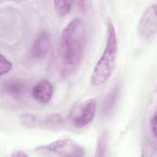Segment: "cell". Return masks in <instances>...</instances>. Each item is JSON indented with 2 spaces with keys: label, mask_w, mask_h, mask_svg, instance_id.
Masks as SVG:
<instances>
[{
  "label": "cell",
  "mask_w": 157,
  "mask_h": 157,
  "mask_svg": "<svg viewBox=\"0 0 157 157\" xmlns=\"http://www.w3.org/2000/svg\"><path fill=\"white\" fill-rule=\"evenodd\" d=\"M85 34L83 21L78 17L72 20L64 28L60 39V50L64 73L72 71L82 59Z\"/></svg>",
  "instance_id": "obj_1"
},
{
  "label": "cell",
  "mask_w": 157,
  "mask_h": 157,
  "mask_svg": "<svg viewBox=\"0 0 157 157\" xmlns=\"http://www.w3.org/2000/svg\"><path fill=\"white\" fill-rule=\"evenodd\" d=\"M117 53V35L113 23H107V35L105 47L99 59L95 65L91 77V83L98 86L106 82L113 71Z\"/></svg>",
  "instance_id": "obj_2"
},
{
  "label": "cell",
  "mask_w": 157,
  "mask_h": 157,
  "mask_svg": "<svg viewBox=\"0 0 157 157\" xmlns=\"http://www.w3.org/2000/svg\"><path fill=\"white\" fill-rule=\"evenodd\" d=\"M36 150L64 157H78L85 155V150L82 147L69 138L58 139L48 144L37 147Z\"/></svg>",
  "instance_id": "obj_3"
},
{
  "label": "cell",
  "mask_w": 157,
  "mask_h": 157,
  "mask_svg": "<svg viewBox=\"0 0 157 157\" xmlns=\"http://www.w3.org/2000/svg\"><path fill=\"white\" fill-rule=\"evenodd\" d=\"M97 109L96 99H88L80 103L73 110L71 115V120L73 125L82 128L92 121Z\"/></svg>",
  "instance_id": "obj_4"
},
{
  "label": "cell",
  "mask_w": 157,
  "mask_h": 157,
  "mask_svg": "<svg viewBox=\"0 0 157 157\" xmlns=\"http://www.w3.org/2000/svg\"><path fill=\"white\" fill-rule=\"evenodd\" d=\"M157 6L151 4L143 13L137 26V34L144 40L153 39L157 31Z\"/></svg>",
  "instance_id": "obj_5"
},
{
  "label": "cell",
  "mask_w": 157,
  "mask_h": 157,
  "mask_svg": "<svg viewBox=\"0 0 157 157\" xmlns=\"http://www.w3.org/2000/svg\"><path fill=\"white\" fill-rule=\"evenodd\" d=\"M52 44L50 34L46 30L41 31L36 36L30 48L31 58L39 59L44 58L49 52Z\"/></svg>",
  "instance_id": "obj_6"
},
{
  "label": "cell",
  "mask_w": 157,
  "mask_h": 157,
  "mask_svg": "<svg viewBox=\"0 0 157 157\" xmlns=\"http://www.w3.org/2000/svg\"><path fill=\"white\" fill-rule=\"evenodd\" d=\"M26 91V84L24 80L18 78H11L1 83V91L15 100L22 98Z\"/></svg>",
  "instance_id": "obj_7"
},
{
  "label": "cell",
  "mask_w": 157,
  "mask_h": 157,
  "mask_svg": "<svg viewBox=\"0 0 157 157\" xmlns=\"http://www.w3.org/2000/svg\"><path fill=\"white\" fill-rule=\"evenodd\" d=\"M53 87L52 83L44 79L38 82L33 88L31 94L33 98L42 104L49 102L53 96Z\"/></svg>",
  "instance_id": "obj_8"
},
{
  "label": "cell",
  "mask_w": 157,
  "mask_h": 157,
  "mask_svg": "<svg viewBox=\"0 0 157 157\" xmlns=\"http://www.w3.org/2000/svg\"><path fill=\"white\" fill-rule=\"evenodd\" d=\"M63 122L62 116L59 113H50L42 118H37V126H42L47 127H53L61 124Z\"/></svg>",
  "instance_id": "obj_9"
},
{
  "label": "cell",
  "mask_w": 157,
  "mask_h": 157,
  "mask_svg": "<svg viewBox=\"0 0 157 157\" xmlns=\"http://www.w3.org/2000/svg\"><path fill=\"white\" fill-rule=\"evenodd\" d=\"M119 88L115 86L105 96L102 104V111L104 114H109L114 107L118 97Z\"/></svg>",
  "instance_id": "obj_10"
},
{
  "label": "cell",
  "mask_w": 157,
  "mask_h": 157,
  "mask_svg": "<svg viewBox=\"0 0 157 157\" xmlns=\"http://www.w3.org/2000/svg\"><path fill=\"white\" fill-rule=\"evenodd\" d=\"M109 142V132L103 131L99 136L96 147V156H105L107 152Z\"/></svg>",
  "instance_id": "obj_11"
},
{
  "label": "cell",
  "mask_w": 157,
  "mask_h": 157,
  "mask_svg": "<svg viewBox=\"0 0 157 157\" xmlns=\"http://www.w3.org/2000/svg\"><path fill=\"white\" fill-rule=\"evenodd\" d=\"M73 1L58 0L54 1V7L56 14L59 17L67 15L71 10Z\"/></svg>",
  "instance_id": "obj_12"
},
{
  "label": "cell",
  "mask_w": 157,
  "mask_h": 157,
  "mask_svg": "<svg viewBox=\"0 0 157 157\" xmlns=\"http://www.w3.org/2000/svg\"><path fill=\"white\" fill-rule=\"evenodd\" d=\"M37 117L31 113H24L20 115V120L22 124L28 128H34L37 126Z\"/></svg>",
  "instance_id": "obj_13"
},
{
  "label": "cell",
  "mask_w": 157,
  "mask_h": 157,
  "mask_svg": "<svg viewBox=\"0 0 157 157\" xmlns=\"http://www.w3.org/2000/svg\"><path fill=\"white\" fill-rule=\"evenodd\" d=\"M12 67V63L2 54L0 55V75L1 76L8 73Z\"/></svg>",
  "instance_id": "obj_14"
},
{
  "label": "cell",
  "mask_w": 157,
  "mask_h": 157,
  "mask_svg": "<svg viewBox=\"0 0 157 157\" xmlns=\"http://www.w3.org/2000/svg\"><path fill=\"white\" fill-rule=\"evenodd\" d=\"M156 122H157L156 113V112H155L150 120V128L152 136L155 139H156V127H157Z\"/></svg>",
  "instance_id": "obj_15"
},
{
  "label": "cell",
  "mask_w": 157,
  "mask_h": 157,
  "mask_svg": "<svg viewBox=\"0 0 157 157\" xmlns=\"http://www.w3.org/2000/svg\"><path fill=\"white\" fill-rule=\"evenodd\" d=\"M75 2L76 6L79 10L83 13L86 12L88 10V9H89V7L90 6V3H91L90 1H77Z\"/></svg>",
  "instance_id": "obj_16"
},
{
  "label": "cell",
  "mask_w": 157,
  "mask_h": 157,
  "mask_svg": "<svg viewBox=\"0 0 157 157\" xmlns=\"http://www.w3.org/2000/svg\"><path fill=\"white\" fill-rule=\"evenodd\" d=\"M12 157H28V155L21 150H18L13 152V153L11 155Z\"/></svg>",
  "instance_id": "obj_17"
}]
</instances>
